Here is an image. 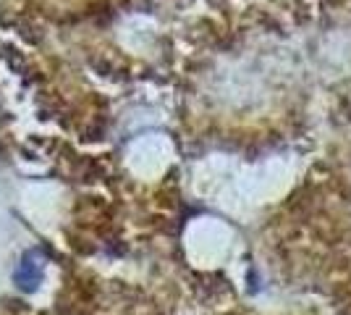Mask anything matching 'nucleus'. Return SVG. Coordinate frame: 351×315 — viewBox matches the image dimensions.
Instances as JSON below:
<instances>
[{
	"instance_id": "f257e3e1",
	"label": "nucleus",
	"mask_w": 351,
	"mask_h": 315,
	"mask_svg": "<svg viewBox=\"0 0 351 315\" xmlns=\"http://www.w3.org/2000/svg\"><path fill=\"white\" fill-rule=\"evenodd\" d=\"M40 276H43V263H40V253L32 250L27 255L21 257L19 268H16V284L24 292H32L34 286L40 284Z\"/></svg>"
}]
</instances>
